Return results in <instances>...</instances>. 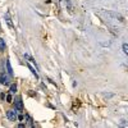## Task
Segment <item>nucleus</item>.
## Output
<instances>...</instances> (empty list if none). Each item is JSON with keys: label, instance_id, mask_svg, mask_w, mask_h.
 I'll return each instance as SVG.
<instances>
[{"label": "nucleus", "instance_id": "obj_1", "mask_svg": "<svg viewBox=\"0 0 128 128\" xmlns=\"http://www.w3.org/2000/svg\"><path fill=\"white\" fill-rule=\"evenodd\" d=\"M7 117H8L9 120L13 122V120L17 119V113H15L14 110H8V111H7Z\"/></svg>", "mask_w": 128, "mask_h": 128}, {"label": "nucleus", "instance_id": "obj_2", "mask_svg": "<svg viewBox=\"0 0 128 128\" xmlns=\"http://www.w3.org/2000/svg\"><path fill=\"white\" fill-rule=\"evenodd\" d=\"M15 110H17V111H22V110H23V102H22L21 99H18L17 101H15Z\"/></svg>", "mask_w": 128, "mask_h": 128}, {"label": "nucleus", "instance_id": "obj_3", "mask_svg": "<svg viewBox=\"0 0 128 128\" xmlns=\"http://www.w3.org/2000/svg\"><path fill=\"white\" fill-rule=\"evenodd\" d=\"M0 83H3V85H8L9 83V78L5 76V73H0Z\"/></svg>", "mask_w": 128, "mask_h": 128}, {"label": "nucleus", "instance_id": "obj_4", "mask_svg": "<svg viewBox=\"0 0 128 128\" xmlns=\"http://www.w3.org/2000/svg\"><path fill=\"white\" fill-rule=\"evenodd\" d=\"M5 64H7V72H8V74L12 77V76H13V69H12L10 62H9V60H7V62H5Z\"/></svg>", "mask_w": 128, "mask_h": 128}, {"label": "nucleus", "instance_id": "obj_5", "mask_svg": "<svg viewBox=\"0 0 128 128\" xmlns=\"http://www.w3.org/2000/svg\"><path fill=\"white\" fill-rule=\"evenodd\" d=\"M5 50V41L3 39H0V51H4Z\"/></svg>", "mask_w": 128, "mask_h": 128}, {"label": "nucleus", "instance_id": "obj_6", "mask_svg": "<svg viewBox=\"0 0 128 128\" xmlns=\"http://www.w3.org/2000/svg\"><path fill=\"white\" fill-rule=\"evenodd\" d=\"M9 91H10V93H15V91H17V86H15V85H12Z\"/></svg>", "mask_w": 128, "mask_h": 128}, {"label": "nucleus", "instance_id": "obj_7", "mask_svg": "<svg viewBox=\"0 0 128 128\" xmlns=\"http://www.w3.org/2000/svg\"><path fill=\"white\" fill-rule=\"evenodd\" d=\"M122 48H123V53H124V54H128V45H127V44H123Z\"/></svg>", "mask_w": 128, "mask_h": 128}, {"label": "nucleus", "instance_id": "obj_8", "mask_svg": "<svg viewBox=\"0 0 128 128\" xmlns=\"http://www.w3.org/2000/svg\"><path fill=\"white\" fill-rule=\"evenodd\" d=\"M7 101H8V102H12V101H13V96H12V93L7 95Z\"/></svg>", "mask_w": 128, "mask_h": 128}, {"label": "nucleus", "instance_id": "obj_9", "mask_svg": "<svg viewBox=\"0 0 128 128\" xmlns=\"http://www.w3.org/2000/svg\"><path fill=\"white\" fill-rule=\"evenodd\" d=\"M28 68H30V69H31V71H32V73H33V74H35V76H36V78H39V76H37V73H36V71H35V69H33V68H32V67H31V65H30V64H28Z\"/></svg>", "mask_w": 128, "mask_h": 128}, {"label": "nucleus", "instance_id": "obj_10", "mask_svg": "<svg viewBox=\"0 0 128 128\" xmlns=\"http://www.w3.org/2000/svg\"><path fill=\"white\" fill-rule=\"evenodd\" d=\"M24 58H26V59H31V57H30L28 54H24Z\"/></svg>", "mask_w": 128, "mask_h": 128}]
</instances>
